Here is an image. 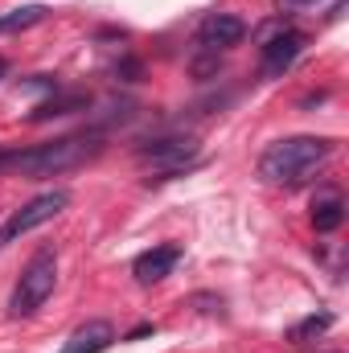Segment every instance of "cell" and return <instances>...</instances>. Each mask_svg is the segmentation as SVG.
Instances as JSON below:
<instances>
[{"instance_id":"1","label":"cell","mask_w":349,"mask_h":353,"mask_svg":"<svg viewBox=\"0 0 349 353\" xmlns=\"http://www.w3.org/2000/svg\"><path fill=\"white\" fill-rule=\"evenodd\" d=\"M90 152H94V140H87V136H62V140H50V144L0 152V173L54 176V173H66V169H79Z\"/></svg>"},{"instance_id":"2","label":"cell","mask_w":349,"mask_h":353,"mask_svg":"<svg viewBox=\"0 0 349 353\" xmlns=\"http://www.w3.org/2000/svg\"><path fill=\"white\" fill-rule=\"evenodd\" d=\"M333 152L329 140L321 136H288V140H275L267 152L259 157V176L271 185H296L308 173H317V165H325Z\"/></svg>"},{"instance_id":"3","label":"cell","mask_w":349,"mask_h":353,"mask_svg":"<svg viewBox=\"0 0 349 353\" xmlns=\"http://www.w3.org/2000/svg\"><path fill=\"white\" fill-rule=\"evenodd\" d=\"M54 283H58V255L46 247V251H37V255L25 263L21 279H17V288H12L8 312H12V316H29V312H37V308L50 300Z\"/></svg>"},{"instance_id":"4","label":"cell","mask_w":349,"mask_h":353,"mask_svg":"<svg viewBox=\"0 0 349 353\" xmlns=\"http://www.w3.org/2000/svg\"><path fill=\"white\" fill-rule=\"evenodd\" d=\"M66 205H70V193H66V189H54V193H41V197L25 201V205H21V210L0 226V247H8V243H17L21 234H29V230L46 226V222H50V218H58Z\"/></svg>"},{"instance_id":"5","label":"cell","mask_w":349,"mask_h":353,"mask_svg":"<svg viewBox=\"0 0 349 353\" xmlns=\"http://www.w3.org/2000/svg\"><path fill=\"white\" fill-rule=\"evenodd\" d=\"M197 161V140L193 136H173V140H152L140 148V165L157 176H177Z\"/></svg>"},{"instance_id":"6","label":"cell","mask_w":349,"mask_h":353,"mask_svg":"<svg viewBox=\"0 0 349 353\" xmlns=\"http://www.w3.org/2000/svg\"><path fill=\"white\" fill-rule=\"evenodd\" d=\"M300 50H304V37H300L296 29L267 37V46H263V74H267V79L283 74V70L296 62V54H300Z\"/></svg>"},{"instance_id":"7","label":"cell","mask_w":349,"mask_h":353,"mask_svg":"<svg viewBox=\"0 0 349 353\" xmlns=\"http://www.w3.org/2000/svg\"><path fill=\"white\" fill-rule=\"evenodd\" d=\"M243 33H247V25L239 21V17H226V12H214V17H206L201 21V46L206 50H222V46H239L243 41Z\"/></svg>"},{"instance_id":"8","label":"cell","mask_w":349,"mask_h":353,"mask_svg":"<svg viewBox=\"0 0 349 353\" xmlns=\"http://www.w3.org/2000/svg\"><path fill=\"white\" fill-rule=\"evenodd\" d=\"M177 259H181V247H152L132 263V275H136V283H161L177 267Z\"/></svg>"},{"instance_id":"9","label":"cell","mask_w":349,"mask_h":353,"mask_svg":"<svg viewBox=\"0 0 349 353\" xmlns=\"http://www.w3.org/2000/svg\"><path fill=\"white\" fill-rule=\"evenodd\" d=\"M115 341V329L107 321H87L70 333V341L62 345V353H103L107 345Z\"/></svg>"},{"instance_id":"10","label":"cell","mask_w":349,"mask_h":353,"mask_svg":"<svg viewBox=\"0 0 349 353\" xmlns=\"http://www.w3.org/2000/svg\"><path fill=\"white\" fill-rule=\"evenodd\" d=\"M341 222H346V201H341L337 193H325V197L312 205V226H317L321 234H333Z\"/></svg>"},{"instance_id":"11","label":"cell","mask_w":349,"mask_h":353,"mask_svg":"<svg viewBox=\"0 0 349 353\" xmlns=\"http://www.w3.org/2000/svg\"><path fill=\"white\" fill-rule=\"evenodd\" d=\"M46 21V8L41 4H25L17 12H4L0 17V33H17V29H29V25H41Z\"/></svg>"},{"instance_id":"12","label":"cell","mask_w":349,"mask_h":353,"mask_svg":"<svg viewBox=\"0 0 349 353\" xmlns=\"http://www.w3.org/2000/svg\"><path fill=\"white\" fill-rule=\"evenodd\" d=\"M74 107H87V94H70V99H50V103H41V107L33 111V119H50V115H66V111H74Z\"/></svg>"},{"instance_id":"13","label":"cell","mask_w":349,"mask_h":353,"mask_svg":"<svg viewBox=\"0 0 349 353\" xmlns=\"http://www.w3.org/2000/svg\"><path fill=\"white\" fill-rule=\"evenodd\" d=\"M329 325H333V316H329V312H317V316H304V321H300V325H296V329H292L288 337H292V341H308V337L325 333Z\"/></svg>"},{"instance_id":"14","label":"cell","mask_w":349,"mask_h":353,"mask_svg":"<svg viewBox=\"0 0 349 353\" xmlns=\"http://www.w3.org/2000/svg\"><path fill=\"white\" fill-rule=\"evenodd\" d=\"M283 8H300V4H317V0H279Z\"/></svg>"},{"instance_id":"15","label":"cell","mask_w":349,"mask_h":353,"mask_svg":"<svg viewBox=\"0 0 349 353\" xmlns=\"http://www.w3.org/2000/svg\"><path fill=\"white\" fill-rule=\"evenodd\" d=\"M4 70H8V62H4V58H0V79H4Z\"/></svg>"}]
</instances>
